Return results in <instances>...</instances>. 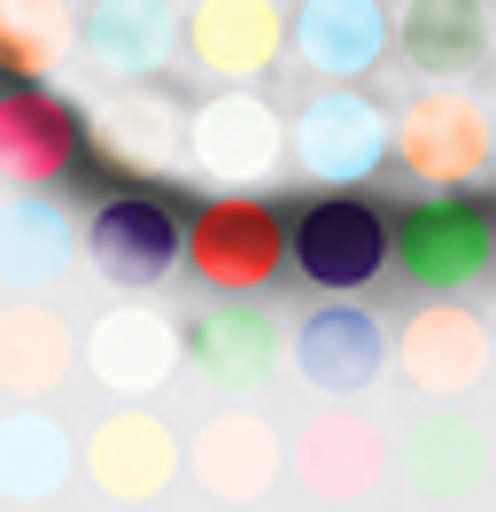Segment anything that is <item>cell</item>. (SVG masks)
Masks as SVG:
<instances>
[{
  "label": "cell",
  "instance_id": "obj_5",
  "mask_svg": "<svg viewBox=\"0 0 496 512\" xmlns=\"http://www.w3.org/2000/svg\"><path fill=\"white\" fill-rule=\"evenodd\" d=\"M86 140L117 163V171H140V179L194 163V117H186L163 86H140V78H124V94H109L93 109Z\"/></svg>",
  "mask_w": 496,
  "mask_h": 512
},
{
  "label": "cell",
  "instance_id": "obj_20",
  "mask_svg": "<svg viewBox=\"0 0 496 512\" xmlns=\"http://www.w3.org/2000/svg\"><path fill=\"white\" fill-rule=\"evenodd\" d=\"M55 365H62V326L47 319V311L0 319V381L39 388V381H55Z\"/></svg>",
  "mask_w": 496,
  "mask_h": 512
},
{
  "label": "cell",
  "instance_id": "obj_16",
  "mask_svg": "<svg viewBox=\"0 0 496 512\" xmlns=\"http://www.w3.org/2000/svg\"><path fill=\"white\" fill-rule=\"evenodd\" d=\"M303 373L318 388H334V396H349V388H365L372 373H380V326L365 319V311H318V319L303 326Z\"/></svg>",
  "mask_w": 496,
  "mask_h": 512
},
{
  "label": "cell",
  "instance_id": "obj_8",
  "mask_svg": "<svg viewBox=\"0 0 496 512\" xmlns=\"http://www.w3.org/2000/svg\"><path fill=\"white\" fill-rule=\"evenodd\" d=\"M287 47V16L279 0H194L186 8V63L225 78V86H248L264 78Z\"/></svg>",
  "mask_w": 496,
  "mask_h": 512
},
{
  "label": "cell",
  "instance_id": "obj_2",
  "mask_svg": "<svg viewBox=\"0 0 496 512\" xmlns=\"http://www.w3.org/2000/svg\"><path fill=\"white\" fill-rule=\"evenodd\" d=\"M396 264L419 295H465L496 264V218L473 194H434L419 210H403L396 225Z\"/></svg>",
  "mask_w": 496,
  "mask_h": 512
},
{
  "label": "cell",
  "instance_id": "obj_1",
  "mask_svg": "<svg viewBox=\"0 0 496 512\" xmlns=\"http://www.w3.org/2000/svg\"><path fill=\"white\" fill-rule=\"evenodd\" d=\"M287 256H295V225L279 218L272 202H256V194H217L186 225V264L217 295L272 288L279 272H287Z\"/></svg>",
  "mask_w": 496,
  "mask_h": 512
},
{
  "label": "cell",
  "instance_id": "obj_11",
  "mask_svg": "<svg viewBox=\"0 0 496 512\" xmlns=\"http://www.w3.org/2000/svg\"><path fill=\"white\" fill-rule=\"evenodd\" d=\"M279 148H287V132H279V117L256 94H217V101L194 109V163H202L210 179H225V187L272 179Z\"/></svg>",
  "mask_w": 496,
  "mask_h": 512
},
{
  "label": "cell",
  "instance_id": "obj_15",
  "mask_svg": "<svg viewBox=\"0 0 496 512\" xmlns=\"http://www.w3.org/2000/svg\"><path fill=\"white\" fill-rule=\"evenodd\" d=\"M481 357H489V334H481V319H465L458 303L419 311L411 334H403V365H411L419 388H465L481 373Z\"/></svg>",
  "mask_w": 496,
  "mask_h": 512
},
{
  "label": "cell",
  "instance_id": "obj_6",
  "mask_svg": "<svg viewBox=\"0 0 496 512\" xmlns=\"http://www.w3.org/2000/svg\"><path fill=\"white\" fill-rule=\"evenodd\" d=\"M179 249L186 233L171 218V202H155V194H109L86 218V256L109 288H155L179 264Z\"/></svg>",
  "mask_w": 496,
  "mask_h": 512
},
{
  "label": "cell",
  "instance_id": "obj_18",
  "mask_svg": "<svg viewBox=\"0 0 496 512\" xmlns=\"http://www.w3.org/2000/svg\"><path fill=\"white\" fill-rule=\"evenodd\" d=\"M93 365H101L117 388L163 381V365H171V326L148 319V311H117V319L93 334Z\"/></svg>",
  "mask_w": 496,
  "mask_h": 512
},
{
  "label": "cell",
  "instance_id": "obj_3",
  "mask_svg": "<svg viewBox=\"0 0 496 512\" xmlns=\"http://www.w3.org/2000/svg\"><path fill=\"white\" fill-rule=\"evenodd\" d=\"M396 163L411 171V179H427L434 194L473 187V179L496 163L489 109H481L473 94H458V86H434V94L403 101V117H396Z\"/></svg>",
  "mask_w": 496,
  "mask_h": 512
},
{
  "label": "cell",
  "instance_id": "obj_19",
  "mask_svg": "<svg viewBox=\"0 0 496 512\" xmlns=\"http://www.w3.org/2000/svg\"><path fill=\"white\" fill-rule=\"evenodd\" d=\"M62 256H70V233H62L55 210H39V202H24V210H8L0 218V272L8 280H55Z\"/></svg>",
  "mask_w": 496,
  "mask_h": 512
},
{
  "label": "cell",
  "instance_id": "obj_21",
  "mask_svg": "<svg viewBox=\"0 0 496 512\" xmlns=\"http://www.w3.org/2000/svg\"><path fill=\"white\" fill-rule=\"evenodd\" d=\"M163 458H171V450L155 443V427H148V419H117V427L101 435V450H93L101 481H109V489H132V497H140V489L163 474Z\"/></svg>",
  "mask_w": 496,
  "mask_h": 512
},
{
  "label": "cell",
  "instance_id": "obj_17",
  "mask_svg": "<svg viewBox=\"0 0 496 512\" xmlns=\"http://www.w3.org/2000/svg\"><path fill=\"white\" fill-rule=\"evenodd\" d=\"M186 350L202 357L217 381H264V373H272L279 334H272L264 311H248V303H217L210 319L186 326Z\"/></svg>",
  "mask_w": 496,
  "mask_h": 512
},
{
  "label": "cell",
  "instance_id": "obj_7",
  "mask_svg": "<svg viewBox=\"0 0 496 512\" xmlns=\"http://www.w3.org/2000/svg\"><path fill=\"white\" fill-rule=\"evenodd\" d=\"M295 156H303L310 179H326V187H349V179H372L380 156H396V125L372 109L365 94H318L303 109V125H295Z\"/></svg>",
  "mask_w": 496,
  "mask_h": 512
},
{
  "label": "cell",
  "instance_id": "obj_4",
  "mask_svg": "<svg viewBox=\"0 0 496 512\" xmlns=\"http://www.w3.org/2000/svg\"><path fill=\"white\" fill-rule=\"evenodd\" d=\"M396 256V233L388 218L357 202V194H326L295 218V272L310 288H334V295H357L380 280V264Z\"/></svg>",
  "mask_w": 496,
  "mask_h": 512
},
{
  "label": "cell",
  "instance_id": "obj_12",
  "mask_svg": "<svg viewBox=\"0 0 496 512\" xmlns=\"http://www.w3.org/2000/svg\"><path fill=\"white\" fill-rule=\"evenodd\" d=\"M179 39H186V24H179L171 0H93L78 47H86L109 78H155V70L171 63Z\"/></svg>",
  "mask_w": 496,
  "mask_h": 512
},
{
  "label": "cell",
  "instance_id": "obj_10",
  "mask_svg": "<svg viewBox=\"0 0 496 512\" xmlns=\"http://www.w3.org/2000/svg\"><path fill=\"white\" fill-rule=\"evenodd\" d=\"M396 47H403V63L427 70L434 86H458V78H473L489 63L496 24L481 0H411L396 16Z\"/></svg>",
  "mask_w": 496,
  "mask_h": 512
},
{
  "label": "cell",
  "instance_id": "obj_14",
  "mask_svg": "<svg viewBox=\"0 0 496 512\" xmlns=\"http://www.w3.org/2000/svg\"><path fill=\"white\" fill-rule=\"evenodd\" d=\"M78 39H86V8H70V0H0V70L8 78H47Z\"/></svg>",
  "mask_w": 496,
  "mask_h": 512
},
{
  "label": "cell",
  "instance_id": "obj_9",
  "mask_svg": "<svg viewBox=\"0 0 496 512\" xmlns=\"http://www.w3.org/2000/svg\"><path fill=\"white\" fill-rule=\"evenodd\" d=\"M78 148H86V125H78L70 101L39 94L31 78L0 94V179H16V187H55V179H70Z\"/></svg>",
  "mask_w": 496,
  "mask_h": 512
},
{
  "label": "cell",
  "instance_id": "obj_13",
  "mask_svg": "<svg viewBox=\"0 0 496 512\" xmlns=\"http://www.w3.org/2000/svg\"><path fill=\"white\" fill-rule=\"evenodd\" d=\"M295 47L318 78H365L380 55H388V16L380 0H303L295 16Z\"/></svg>",
  "mask_w": 496,
  "mask_h": 512
}]
</instances>
